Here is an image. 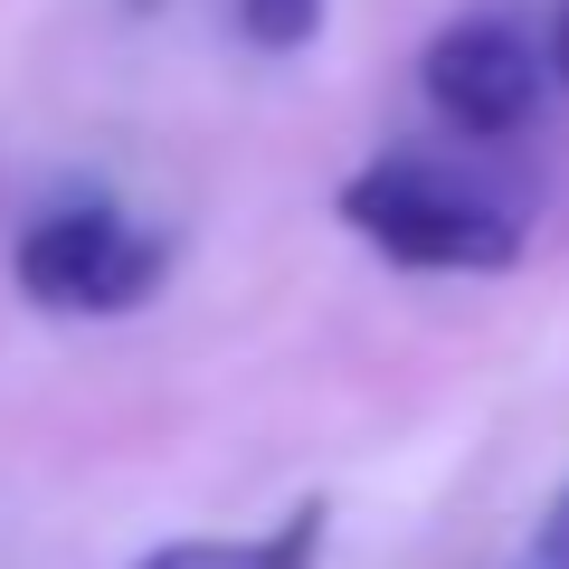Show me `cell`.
<instances>
[{
  "instance_id": "6da1fadb",
  "label": "cell",
  "mask_w": 569,
  "mask_h": 569,
  "mask_svg": "<svg viewBox=\"0 0 569 569\" xmlns=\"http://www.w3.org/2000/svg\"><path fill=\"white\" fill-rule=\"evenodd\" d=\"M342 219L361 228L380 257L427 266V276H493V266H512V247H522L512 209H493L475 181L418 162V152H380L370 171H351Z\"/></svg>"
},
{
  "instance_id": "7a4b0ae2",
  "label": "cell",
  "mask_w": 569,
  "mask_h": 569,
  "mask_svg": "<svg viewBox=\"0 0 569 569\" xmlns=\"http://www.w3.org/2000/svg\"><path fill=\"white\" fill-rule=\"evenodd\" d=\"M20 284L48 313H133L162 284V238L123 209H48L20 238Z\"/></svg>"
},
{
  "instance_id": "3957f363",
  "label": "cell",
  "mask_w": 569,
  "mask_h": 569,
  "mask_svg": "<svg viewBox=\"0 0 569 569\" xmlns=\"http://www.w3.org/2000/svg\"><path fill=\"white\" fill-rule=\"evenodd\" d=\"M427 104L456 123L466 142H503L531 123V104H541V48L522 39V29L503 20H456L447 39L427 48Z\"/></svg>"
},
{
  "instance_id": "277c9868",
  "label": "cell",
  "mask_w": 569,
  "mask_h": 569,
  "mask_svg": "<svg viewBox=\"0 0 569 569\" xmlns=\"http://www.w3.org/2000/svg\"><path fill=\"white\" fill-rule=\"evenodd\" d=\"M323 560V503L284 512L276 531H247V541H162L133 569H313Z\"/></svg>"
},
{
  "instance_id": "5b68a950",
  "label": "cell",
  "mask_w": 569,
  "mask_h": 569,
  "mask_svg": "<svg viewBox=\"0 0 569 569\" xmlns=\"http://www.w3.org/2000/svg\"><path fill=\"white\" fill-rule=\"evenodd\" d=\"M238 29L266 58H284V48H305L313 29H323V0H238Z\"/></svg>"
},
{
  "instance_id": "8992f818",
  "label": "cell",
  "mask_w": 569,
  "mask_h": 569,
  "mask_svg": "<svg viewBox=\"0 0 569 569\" xmlns=\"http://www.w3.org/2000/svg\"><path fill=\"white\" fill-rule=\"evenodd\" d=\"M550 77L569 86V0H560V20H550Z\"/></svg>"
},
{
  "instance_id": "52a82bcc",
  "label": "cell",
  "mask_w": 569,
  "mask_h": 569,
  "mask_svg": "<svg viewBox=\"0 0 569 569\" xmlns=\"http://www.w3.org/2000/svg\"><path fill=\"white\" fill-rule=\"evenodd\" d=\"M550 569H569V503L550 512Z\"/></svg>"
}]
</instances>
